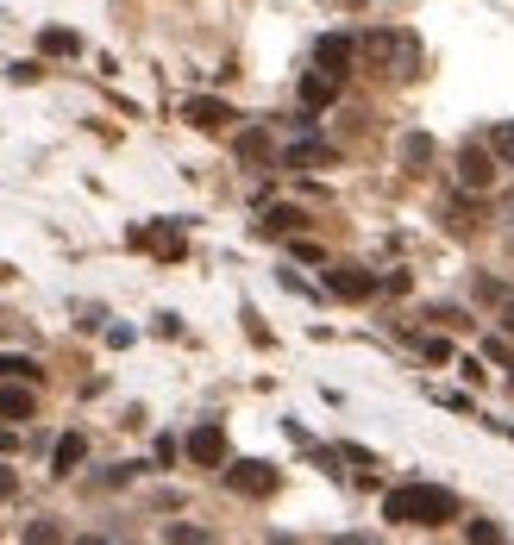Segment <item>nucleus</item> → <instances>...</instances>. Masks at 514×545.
<instances>
[{
    "instance_id": "7ed1b4c3",
    "label": "nucleus",
    "mask_w": 514,
    "mask_h": 545,
    "mask_svg": "<svg viewBox=\"0 0 514 545\" xmlns=\"http://www.w3.org/2000/svg\"><path fill=\"white\" fill-rule=\"evenodd\" d=\"M276 470L264 464V458H239V464H226V489L232 495H251V502H264V495H276Z\"/></svg>"
},
{
    "instance_id": "412c9836",
    "label": "nucleus",
    "mask_w": 514,
    "mask_h": 545,
    "mask_svg": "<svg viewBox=\"0 0 514 545\" xmlns=\"http://www.w3.org/2000/svg\"><path fill=\"white\" fill-rule=\"evenodd\" d=\"M0 376H32V383H38V364L32 358H0Z\"/></svg>"
},
{
    "instance_id": "4468645a",
    "label": "nucleus",
    "mask_w": 514,
    "mask_h": 545,
    "mask_svg": "<svg viewBox=\"0 0 514 545\" xmlns=\"http://www.w3.org/2000/svg\"><path fill=\"white\" fill-rule=\"evenodd\" d=\"M132 245H151L157 257H182V232H176V226H157V232H132Z\"/></svg>"
},
{
    "instance_id": "f3484780",
    "label": "nucleus",
    "mask_w": 514,
    "mask_h": 545,
    "mask_svg": "<svg viewBox=\"0 0 514 545\" xmlns=\"http://www.w3.org/2000/svg\"><path fill=\"white\" fill-rule=\"evenodd\" d=\"M264 232L276 239V232H301V207H270L264 213Z\"/></svg>"
},
{
    "instance_id": "20e7f679",
    "label": "nucleus",
    "mask_w": 514,
    "mask_h": 545,
    "mask_svg": "<svg viewBox=\"0 0 514 545\" xmlns=\"http://www.w3.org/2000/svg\"><path fill=\"white\" fill-rule=\"evenodd\" d=\"M352 57H358V44H352V38H345V32H326V38L314 44V63L326 69V76H339V82H345V76H352Z\"/></svg>"
},
{
    "instance_id": "6e6552de",
    "label": "nucleus",
    "mask_w": 514,
    "mask_h": 545,
    "mask_svg": "<svg viewBox=\"0 0 514 545\" xmlns=\"http://www.w3.org/2000/svg\"><path fill=\"white\" fill-rule=\"evenodd\" d=\"M458 176H464V188H489V182H496V151L464 145L458 151Z\"/></svg>"
},
{
    "instance_id": "1a4fd4ad",
    "label": "nucleus",
    "mask_w": 514,
    "mask_h": 545,
    "mask_svg": "<svg viewBox=\"0 0 514 545\" xmlns=\"http://www.w3.org/2000/svg\"><path fill=\"white\" fill-rule=\"evenodd\" d=\"M38 395H32V376H19V383H7L0 376V420H32Z\"/></svg>"
},
{
    "instance_id": "f8f14e48",
    "label": "nucleus",
    "mask_w": 514,
    "mask_h": 545,
    "mask_svg": "<svg viewBox=\"0 0 514 545\" xmlns=\"http://www.w3.org/2000/svg\"><path fill=\"white\" fill-rule=\"evenodd\" d=\"M82 458H88V439H82V433H63V439H57V452H51V470H57V477H69V470H76Z\"/></svg>"
},
{
    "instance_id": "393cba45",
    "label": "nucleus",
    "mask_w": 514,
    "mask_h": 545,
    "mask_svg": "<svg viewBox=\"0 0 514 545\" xmlns=\"http://www.w3.org/2000/svg\"><path fill=\"white\" fill-rule=\"evenodd\" d=\"M13 445H19V439H13V426H0V452H13Z\"/></svg>"
},
{
    "instance_id": "39448f33",
    "label": "nucleus",
    "mask_w": 514,
    "mask_h": 545,
    "mask_svg": "<svg viewBox=\"0 0 514 545\" xmlns=\"http://www.w3.org/2000/svg\"><path fill=\"white\" fill-rule=\"evenodd\" d=\"M326 289H333L339 301H370L377 295V276L358 270V264H339V270H326Z\"/></svg>"
},
{
    "instance_id": "0eeeda50",
    "label": "nucleus",
    "mask_w": 514,
    "mask_h": 545,
    "mask_svg": "<svg viewBox=\"0 0 514 545\" xmlns=\"http://www.w3.org/2000/svg\"><path fill=\"white\" fill-rule=\"evenodd\" d=\"M182 113H189V126H201V132H226L232 120H239V113H232L226 101H214V94H195Z\"/></svg>"
},
{
    "instance_id": "aec40b11",
    "label": "nucleus",
    "mask_w": 514,
    "mask_h": 545,
    "mask_svg": "<svg viewBox=\"0 0 514 545\" xmlns=\"http://www.w3.org/2000/svg\"><path fill=\"white\" fill-rule=\"evenodd\" d=\"M26 539H38V545H51V539H63V527H57V520H32V527H26Z\"/></svg>"
},
{
    "instance_id": "4be33fe9",
    "label": "nucleus",
    "mask_w": 514,
    "mask_h": 545,
    "mask_svg": "<svg viewBox=\"0 0 514 545\" xmlns=\"http://www.w3.org/2000/svg\"><path fill=\"white\" fill-rule=\"evenodd\" d=\"M420 351H427V358H433V364H446V358H452V345H446V339H439V333H427V339H420Z\"/></svg>"
},
{
    "instance_id": "dca6fc26",
    "label": "nucleus",
    "mask_w": 514,
    "mask_h": 545,
    "mask_svg": "<svg viewBox=\"0 0 514 545\" xmlns=\"http://www.w3.org/2000/svg\"><path fill=\"white\" fill-rule=\"evenodd\" d=\"M427 157H433V138L427 132H408L402 138V163H408V170H427Z\"/></svg>"
},
{
    "instance_id": "a211bd4d",
    "label": "nucleus",
    "mask_w": 514,
    "mask_h": 545,
    "mask_svg": "<svg viewBox=\"0 0 514 545\" xmlns=\"http://www.w3.org/2000/svg\"><path fill=\"white\" fill-rule=\"evenodd\" d=\"M489 151H496L502 163H514V120H502V126H489Z\"/></svg>"
},
{
    "instance_id": "423d86ee",
    "label": "nucleus",
    "mask_w": 514,
    "mask_h": 545,
    "mask_svg": "<svg viewBox=\"0 0 514 545\" xmlns=\"http://www.w3.org/2000/svg\"><path fill=\"white\" fill-rule=\"evenodd\" d=\"M189 458H195L201 470H220V464H226V433H220L214 420H207V426H195V433H189Z\"/></svg>"
},
{
    "instance_id": "2eb2a0df",
    "label": "nucleus",
    "mask_w": 514,
    "mask_h": 545,
    "mask_svg": "<svg viewBox=\"0 0 514 545\" xmlns=\"http://www.w3.org/2000/svg\"><path fill=\"white\" fill-rule=\"evenodd\" d=\"M239 157H245V163H270V132H264V126L239 132Z\"/></svg>"
},
{
    "instance_id": "a878e982",
    "label": "nucleus",
    "mask_w": 514,
    "mask_h": 545,
    "mask_svg": "<svg viewBox=\"0 0 514 545\" xmlns=\"http://www.w3.org/2000/svg\"><path fill=\"white\" fill-rule=\"evenodd\" d=\"M502 326H508V333H514V301H502Z\"/></svg>"
},
{
    "instance_id": "ddd939ff",
    "label": "nucleus",
    "mask_w": 514,
    "mask_h": 545,
    "mask_svg": "<svg viewBox=\"0 0 514 545\" xmlns=\"http://www.w3.org/2000/svg\"><path fill=\"white\" fill-rule=\"evenodd\" d=\"M38 51L44 57H76L82 51V38L69 32V26H44V38H38Z\"/></svg>"
},
{
    "instance_id": "9b49d317",
    "label": "nucleus",
    "mask_w": 514,
    "mask_h": 545,
    "mask_svg": "<svg viewBox=\"0 0 514 545\" xmlns=\"http://www.w3.org/2000/svg\"><path fill=\"white\" fill-rule=\"evenodd\" d=\"M289 170H326L333 163V145H320V138H301V145H289Z\"/></svg>"
},
{
    "instance_id": "b1692460",
    "label": "nucleus",
    "mask_w": 514,
    "mask_h": 545,
    "mask_svg": "<svg viewBox=\"0 0 514 545\" xmlns=\"http://www.w3.org/2000/svg\"><path fill=\"white\" fill-rule=\"evenodd\" d=\"M13 489H19V477H13V470H0V502H7Z\"/></svg>"
},
{
    "instance_id": "9d476101",
    "label": "nucleus",
    "mask_w": 514,
    "mask_h": 545,
    "mask_svg": "<svg viewBox=\"0 0 514 545\" xmlns=\"http://www.w3.org/2000/svg\"><path fill=\"white\" fill-rule=\"evenodd\" d=\"M301 101H308V113H320V107H333L339 101V76H326V69L314 63L308 76H301Z\"/></svg>"
},
{
    "instance_id": "f03ea898",
    "label": "nucleus",
    "mask_w": 514,
    "mask_h": 545,
    "mask_svg": "<svg viewBox=\"0 0 514 545\" xmlns=\"http://www.w3.org/2000/svg\"><path fill=\"white\" fill-rule=\"evenodd\" d=\"M358 57L370 69H389L395 82H414L420 76V38L402 32V26H377V32H364L358 38Z\"/></svg>"
},
{
    "instance_id": "5701e85b",
    "label": "nucleus",
    "mask_w": 514,
    "mask_h": 545,
    "mask_svg": "<svg viewBox=\"0 0 514 545\" xmlns=\"http://www.w3.org/2000/svg\"><path fill=\"white\" fill-rule=\"evenodd\" d=\"M163 539H176V545H201L207 533H201V527H163Z\"/></svg>"
},
{
    "instance_id": "f257e3e1",
    "label": "nucleus",
    "mask_w": 514,
    "mask_h": 545,
    "mask_svg": "<svg viewBox=\"0 0 514 545\" xmlns=\"http://www.w3.org/2000/svg\"><path fill=\"white\" fill-rule=\"evenodd\" d=\"M383 520H395V527H446V520H458V495L439 483H402L383 495Z\"/></svg>"
},
{
    "instance_id": "6ab92c4d",
    "label": "nucleus",
    "mask_w": 514,
    "mask_h": 545,
    "mask_svg": "<svg viewBox=\"0 0 514 545\" xmlns=\"http://www.w3.org/2000/svg\"><path fill=\"white\" fill-rule=\"evenodd\" d=\"M464 533H471L477 545H496V539H502V527H496V520H471V527H464Z\"/></svg>"
}]
</instances>
